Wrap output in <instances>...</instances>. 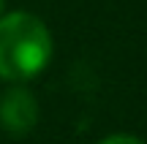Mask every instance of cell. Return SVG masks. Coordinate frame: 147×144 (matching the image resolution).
Returning a JSON list of instances; mask_svg holds the SVG:
<instances>
[{
	"label": "cell",
	"mask_w": 147,
	"mask_h": 144,
	"mask_svg": "<svg viewBox=\"0 0 147 144\" xmlns=\"http://www.w3.org/2000/svg\"><path fill=\"white\" fill-rule=\"evenodd\" d=\"M55 54L52 33L27 11L0 14V79L27 82L49 65Z\"/></svg>",
	"instance_id": "1"
},
{
	"label": "cell",
	"mask_w": 147,
	"mask_h": 144,
	"mask_svg": "<svg viewBox=\"0 0 147 144\" xmlns=\"http://www.w3.org/2000/svg\"><path fill=\"white\" fill-rule=\"evenodd\" d=\"M38 123V101L27 87H11L0 98V125L11 136H27Z\"/></svg>",
	"instance_id": "2"
},
{
	"label": "cell",
	"mask_w": 147,
	"mask_h": 144,
	"mask_svg": "<svg viewBox=\"0 0 147 144\" xmlns=\"http://www.w3.org/2000/svg\"><path fill=\"white\" fill-rule=\"evenodd\" d=\"M98 144H144V141L136 139V136H131V133H112V136H106V139H101Z\"/></svg>",
	"instance_id": "3"
},
{
	"label": "cell",
	"mask_w": 147,
	"mask_h": 144,
	"mask_svg": "<svg viewBox=\"0 0 147 144\" xmlns=\"http://www.w3.org/2000/svg\"><path fill=\"white\" fill-rule=\"evenodd\" d=\"M3 5H5V0H0V14H3Z\"/></svg>",
	"instance_id": "4"
}]
</instances>
